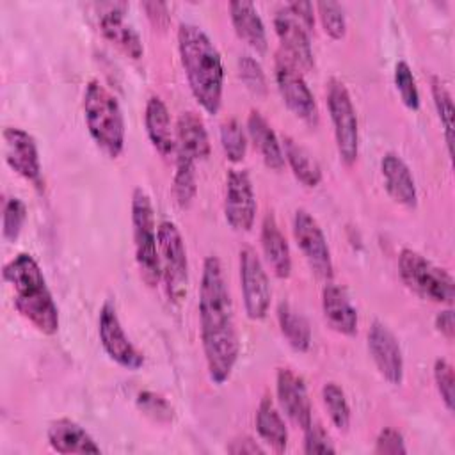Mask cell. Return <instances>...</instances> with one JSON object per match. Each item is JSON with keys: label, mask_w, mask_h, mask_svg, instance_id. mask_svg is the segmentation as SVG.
<instances>
[{"label": "cell", "mask_w": 455, "mask_h": 455, "mask_svg": "<svg viewBox=\"0 0 455 455\" xmlns=\"http://www.w3.org/2000/svg\"><path fill=\"white\" fill-rule=\"evenodd\" d=\"M197 311L208 377L213 384L222 386L229 380L238 361L240 339L224 268L215 254L203 261Z\"/></svg>", "instance_id": "cell-1"}, {"label": "cell", "mask_w": 455, "mask_h": 455, "mask_svg": "<svg viewBox=\"0 0 455 455\" xmlns=\"http://www.w3.org/2000/svg\"><path fill=\"white\" fill-rule=\"evenodd\" d=\"M178 53L192 96L204 112L217 114L224 92V66L217 46L197 25L180 23Z\"/></svg>", "instance_id": "cell-2"}, {"label": "cell", "mask_w": 455, "mask_h": 455, "mask_svg": "<svg viewBox=\"0 0 455 455\" xmlns=\"http://www.w3.org/2000/svg\"><path fill=\"white\" fill-rule=\"evenodd\" d=\"M2 275L12 288L16 311L39 332L55 334L60 323L59 307L36 258L28 252L16 254L4 265Z\"/></svg>", "instance_id": "cell-3"}, {"label": "cell", "mask_w": 455, "mask_h": 455, "mask_svg": "<svg viewBox=\"0 0 455 455\" xmlns=\"http://www.w3.org/2000/svg\"><path fill=\"white\" fill-rule=\"evenodd\" d=\"M84 117L92 140L110 158L124 149L126 124L117 98L100 82L91 80L84 91Z\"/></svg>", "instance_id": "cell-4"}, {"label": "cell", "mask_w": 455, "mask_h": 455, "mask_svg": "<svg viewBox=\"0 0 455 455\" xmlns=\"http://www.w3.org/2000/svg\"><path fill=\"white\" fill-rule=\"evenodd\" d=\"M132 235L139 274L148 286L155 288L162 279L158 226L155 220L151 197L140 187H137L132 194Z\"/></svg>", "instance_id": "cell-5"}, {"label": "cell", "mask_w": 455, "mask_h": 455, "mask_svg": "<svg viewBox=\"0 0 455 455\" xmlns=\"http://www.w3.org/2000/svg\"><path fill=\"white\" fill-rule=\"evenodd\" d=\"M398 274L403 284L421 299L451 306L455 299L453 277L434 265L414 249H402L398 254Z\"/></svg>", "instance_id": "cell-6"}, {"label": "cell", "mask_w": 455, "mask_h": 455, "mask_svg": "<svg viewBox=\"0 0 455 455\" xmlns=\"http://www.w3.org/2000/svg\"><path fill=\"white\" fill-rule=\"evenodd\" d=\"M325 100L338 155L345 165H352L359 155V123L350 92L339 78H329Z\"/></svg>", "instance_id": "cell-7"}, {"label": "cell", "mask_w": 455, "mask_h": 455, "mask_svg": "<svg viewBox=\"0 0 455 455\" xmlns=\"http://www.w3.org/2000/svg\"><path fill=\"white\" fill-rule=\"evenodd\" d=\"M158 256L167 297L178 304L187 295L188 258L183 236L178 226L171 220H162L158 224Z\"/></svg>", "instance_id": "cell-8"}, {"label": "cell", "mask_w": 455, "mask_h": 455, "mask_svg": "<svg viewBox=\"0 0 455 455\" xmlns=\"http://www.w3.org/2000/svg\"><path fill=\"white\" fill-rule=\"evenodd\" d=\"M240 290L247 318L263 320L270 309V281L261 258L251 247H242L238 252Z\"/></svg>", "instance_id": "cell-9"}, {"label": "cell", "mask_w": 455, "mask_h": 455, "mask_svg": "<svg viewBox=\"0 0 455 455\" xmlns=\"http://www.w3.org/2000/svg\"><path fill=\"white\" fill-rule=\"evenodd\" d=\"M275 84L284 105L309 126L318 124V107L300 69L284 55L275 57Z\"/></svg>", "instance_id": "cell-10"}, {"label": "cell", "mask_w": 455, "mask_h": 455, "mask_svg": "<svg viewBox=\"0 0 455 455\" xmlns=\"http://www.w3.org/2000/svg\"><path fill=\"white\" fill-rule=\"evenodd\" d=\"M293 236L313 274L325 283L331 281L334 267L325 233L318 220L304 208L295 210Z\"/></svg>", "instance_id": "cell-11"}, {"label": "cell", "mask_w": 455, "mask_h": 455, "mask_svg": "<svg viewBox=\"0 0 455 455\" xmlns=\"http://www.w3.org/2000/svg\"><path fill=\"white\" fill-rule=\"evenodd\" d=\"M98 338L105 354L121 368L135 371L144 364L142 352L126 336L116 306L107 300L100 307L98 315Z\"/></svg>", "instance_id": "cell-12"}, {"label": "cell", "mask_w": 455, "mask_h": 455, "mask_svg": "<svg viewBox=\"0 0 455 455\" xmlns=\"http://www.w3.org/2000/svg\"><path fill=\"white\" fill-rule=\"evenodd\" d=\"M256 196L247 171L229 169L226 174L224 219L235 231H251L256 220Z\"/></svg>", "instance_id": "cell-13"}, {"label": "cell", "mask_w": 455, "mask_h": 455, "mask_svg": "<svg viewBox=\"0 0 455 455\" xmlns=\"http://www.w3.org/2000/svg\"><path fill=\"white\" fill-rule=\"evenodd\" d=\"M368 352L380 377L391 386L403 380V354L395 332L382 322L375 320L368 329Z\"/></svg>", "instance_id": "cell-14"}, {"label": "cell", "mask_w": 455, "mask_h": 455, "mask_svg": "<svg viewBox=\"0 0 455 455\" xmlns=\"http://www.w3.org/2000/svg\"><path fill=\"white\" fill-rule=\"evenodd\" d=\"M2 140L7 165L23 180L41 185V160L36 139L23 128L5 126Z\"/></svg>", "instance_id": "cell-15"}, {"label": "cell", "mask_w": 455, "mask_h": 455, "mask_svg": "<svg viewBox=\"0 0 455 455\" xmlns=\"http://www.w3.org/2000/svg\"><path fill=\"white\" fill-rule=\"evenodd\" d=\"M274 28L283 44L284 55L299 68L311 69L315 64L311 39L307 28L300 23V20L283 5L274 16Z\"/></svg>", "instance_id": "cell-16"}, {"label": "cell", "mask_w": 455, "mask_h": 455, "mask_svg": "<svg viewBox=\"0 0 455 455\" xmlns=\"http://www.w3.org/2000/svg\"><path fill=\"white\" fill-rule=\"evenodd\" d=\"M275 395L283 412L302 430L313 423V409L306 382L290 368H279L275 375Z\"/></svg>", "instance_id": "cell-17"}, {"label": "cell", "mask_w": 455, "mask_h": 455, "mask_svg": "<svg viewBox=\"0 0 455 455\" xmlns=\"http://www.w3.org/2000/svg\"><path fill=\"white\" fill-rule=\"evenodd\" d=\"M322 313L334 332L341 336H354L357 332V309L343 286L327 281L322 290Z\"/></svg>", "instance_id": "cell-18"}, {"label": "cell", "mask_w": 455, "mask_h": 455, "mask_svg": "<svg viewBox=\"0 0 455 455\" xmlns=\"http://www.w3.org/2000/svg\"><path fill=\"white\" fill-rule=\"evenodd\" d=\"M380 174L384 180V187L387 194L398 203L407 208H414L418 203V188L414 176L405 164V160L389 151L380 160Z\"/></svg>", "instance_id": "cell-19"}, {"label": "cell", "mask_w": 455, "mask_h": 455, "mask_svg": "<svg viewBox=\"0 0 455 455\" xmlns=\"http://www.w3.org/2000/svg\"><path fill=\"white\" fill-rule=\"evenodd\" d=\"M124 5H110L108 11L100 14V30L105 39L116 44L123 53L132 59L144 55V44L139 32L124 20Z\"/></svg>", "instance_id": "cell-20"}, {"label": "cell", "mask_w": 455, "mask_h": 455, "mask_svg": "<svg viewBox=\"0 0 455 455\" xmlns=\"http://www.w3.org/2000/svg\"><path fill=\"white\" fill-rule=\"evenodd\" d=\"M48 444L57 453H101L92 435L69 418H59L48 425Z\"/></svg>", "instance_id": "cell-21"}, {"label": "cell", "mask_w": 455, "mask_h": 455, "mask_svg": "<svg viewBox=\"0 0 455 455\" xmlns=\"http://www.w3.org/2000/svg\"><path fill=\"white\" fill-rule=\"evenodd\" d=\"M259 240H261L263 256L270 270L274 272V275L279 279H288L291 274V252H290L288 240L284 238L272 212H268L263 217Z\"/></svg>", "instance_id": "cell-22"}, {"label": "cell", "mask_w": 455, "mask_h": 455, "mask_svg": "<svg viewBox=\"0 0 455 455\" xmlns=\"http://www.w3.org/2000/svg\"><path fill=\"white\" fill-rule=\"evenodd\" d=\"M144 126L149 142L162 156L176 153V133L171 124V114L160 96H151L144 108Z\"/></svg>", "instance_id": "cell-23"}, {"label": "cell", "mask_w": 455, "mask_h": 455, "mask_svg": "<svg viewBox=\"0 0 455 455\" xmlns=\"http://www.w3.org/2000/svg\"><path fill=\"white\" fill-rule=\"evenodd\" d=\"M247 133L254 148L258 149L265 165L272 171H281L284 167V153L283 144L270 123L258 110H251L247 117Z\"/></svg>", "instance_id": "cell-24"}, {"label": "cell", "mask_w": 455, "mask_h": 455, "mask_svg": "<svg viewBox=\"0 0 455 455\" xmlns=\"http://www.w3.org/2000/svg\"><path fill=\"white\" fill-rule=\"evenodd\" d=\"M229 18L236 36L258 53L267 52V30L265 23L252 2H231Z\"/></svg>", "instance_id": "cell-25"}, {"label": "cell", "mask_w": 455, "mask_h": 455, "mask_svg": "<svg viewBox=\"0 0 455 455\" xmlns=\"http://www.w3.org/2000/svg\"><path fill=\"white\" fill-rule=\"evenodd\" d=\"M176 149L192 156L196 162L210 156L212 146L203 119L194 112H181L176 119Z\"/></svg>", "instance_id": "cell-26"}, {"label": "cell", "mask_w": 455, "mask_h": 455, "mask_svg": "<svg viewBox=\"0 0 455 455\" xmlns=\"http://www.w3.org/2000/svg\"><path fill=\"white\" fill-rule=\"evenodd\" d=\"M256 432L259 439L274 451H284L288 446L286 423L268 396H263L256 409Z\"/></svg>", "instance_id": "cell-27"}, {"label": "cell", "mask_w": 455, "mask_h": 455, "mask_svg": "<svg viewBox=\"0 0 455 455\" xmlns=\"http://www.w3.org/2000/svg\"><path fill=\"white\" fill-rule=\"evenodd\" d=\"M284 162L290 165L293 176L304 185V187H318L322 181V167L316 162V158L297 140H293L288 135H283L281 139Z\"/></svg>", "instance_id": "cell-28"}, {"label": "cell", "mask_w": 455, "mask_h": 455, "mask_svg": "<svg viewBox=\"0 0 455 455\" xmlns=\"http://www.w3.org/2000/svg\"><path fill=\"white\" fill-rule=\"evenodd\" d=\"M277 323L281 334L288 345L297 352H307L311 347V327L309 322L300 315L290 302H279L277 306Z\"/></svg>", "instance_id": "cell-29"}, {"label": "cell", "mask_w": 455, "mask_h": 455, "mask_svg": "<svg viewBox=\"0 0 455 455\" xmlns=\"http://www.w3.org/2000/svg\"><path fill=\"white\" fill-rule=\"evenodd\" d=\"M174 176H172V196L181 208H188L197 194L196 180V160L183 151L176 149Z\"/></svg>", "instance_id": "cell-30"}, {"label": "cell", "mask_w": 455, "mask_h": 455, "mask_svg": "<svg viewBox=\"0 0 455 455\" xmlns=\"http://www.w3.org/2000/svg\"><path fill=\"white\" fill-rule=\"evenodd\" d=\"M430 92H432L437 117L443 126L444 140L448 146V155L451 156L453 155V100H451V92L448 91L444 82L435 75L430 78Z\"/></svg>", "instance_id": "cell-31"}, {"label": "cell", "mask_w": 455, "mask_h": 455, "mask_svg": "<svg viewBox=\"0 0 455 455\" xmlns=\"http://www.w3.org/2000/svg\"><path fill=\"white\" fill-rule=\"evenodd\" d=\"M322 400L325 405V411L329 414L331 423L341 430L347 432L350 427V405L347 400L345 391L336 382H325L322 387Z\"/></svg>", "instance_id": "cell-32"}, {"label": "cell", "mask_w": 455, "mask_h": 455, "mask_svg": "<svg viewBox=\"0 0 455 455\" xmlns=\"http://www.w3.org/2000/svg\"><path fill=\"white\" fill-rule=\"evenodd\" d=\"M219 135H220V146L226 158L233 164L242 162L247 153V135L243 132L242 123L236 117L226 119L220 124Z\"/></svg>", "instance_id": "cell-33"}, {"label": "cell", "mask_w": 455, "mask_h": 455, "mask_svg": "<svg viewBox=\"0 0 455 455\" xmlns=\"http://www.w3.org/2000/svg\"><path fill=\"white\" fill-rule=\"evenodd\" d=\"M135 403L144 416H148L156 423H171L174 418L172 405L167 402V398H164L155 391H149V389L140 391L137 395Z\"/></svg>", "instance_id": "cell-34"}, {"label": "cell", "mask_w": 455, "mask_h": 455, "mask_svg": "<svg viewBox=\"0 0 455 455\" xmlns=\"http://www.w3.org/2000/svg\"><path fill=\"white\" fill-rule=\"evenodd\" d=\"M393 78H395V87L400 94L402 103L409 110H418L419 108V91H418L412 69L405 60H398L395 64Z\"/></svg>", "instance_id": "cell-35"}, {"label": "cell", "mask_w": 455, "mask_h": 455, "mask_svg": "<svg viewBox=\"0 0 455 455\" xmlns=\"http://www.w3.org/2000/svg\"><path fill=\"white\" fill-rule=\"evenodd\" d=\"M27 220V206L20 197H9L2 212V236L5 242H16Z\"/></svg>", "instance_id": "cell-36"}, {"label": "cell", "mask_w": 455, "mask_h": 455, "mask_svg": "<svg viewBox=\"0 0 455 455\" xmlns=\"http://www.w3.org/2000/svg\"><path fill=\"white\" fill-rule=\"evenodd\" d=\"M316 11L325 34L336 41L343 39L347 34V20L343 7L336 2H318Z\"/></svg>", "instance_id": "cell-37"}, {"label": "cell", "mask_w": 455, "mask_h": 455, "mask_svg": "<svg viewBox=\"0 0 455 455\" xmlns=\"http://www.w3.org/2000/svg\"><path fill=\"white\" fill-rule=\"evenodd\" d=\"M434 382L437 387V393L448 411H453L455 403V377H453V366L446 359H435L434 368H432Z\"/></svg>", "instance_id": "cell-38"}, {"label": "cell", "mask_w": 455, "mask_h": 455, "mask_svg": "<svg viewBox=\"0 0 455 455\" xmlns=\"http://www.w3.org/2000/svg\"><path fill=\"white\" fill-rule=\"evenodd\" d=\"M238 76L251 92L254 94L267 92V78H265L263 68L252 55L243 53L238 57Z\"/></svg>", "instance_id": "cell-39"}, {"label": "cell", "mask_w": 455, "mask_h": 455, "mask_svg": "<svg viewBox=\"0 0 455 455\" xmlns=\"http://www.w3.org/2000/svg\"><path fill=\"white\" fill-rule=\"evenodd\" d=\"M302 450L306 455L334 453L336 446L332 444L331 437L325 434V430L318 423H311L304 430V448Z\"/></svg>", "instance_id": "cell-40"}, {"label": "cell", "mask_w": 455, "mask_h": 455, "mask_svg": "<svg viewBox=\"0 0 455 455\" xmlns=\"http://www.w3.org/2000/svg\"><path fill=\"white\" fill-rule=\"evenodd\" d=\"M373 453H377V455H402V453H407L403 435L396 428L384 427L377 434Z\"/></svg>", "instance_id": "cell-41"}, {"label": "cell", "mask_w": 455, "mask_h": 455, "mask_svg": "<svg viewBox=\"0 0 455 455\" xmlns=\"http://www.w3.org/2000/svg\"><path fill=\"white\" fill-rule=\"evenodd\" d=\"M142 9L146 11V16L153 23V27L165 28L169 25L171 16H169V9H167L165 4H162V2H144Z\"/></svg>", "instance_id": "cell-42"}, {"label": "cell", "mask_w": 455, "mask_h": 455, "mask_svg": "<svg viewBox=\"0 0 455 455\" xmlns=\"http://www.w3.org/2000/svg\"><path fill=\"white\" fill-rule=\"evenodd\" d=\"M288 9L300 20V23L307 28V32L313 30L315 27V7L311 2H291V4H286Z\"/></svg>", "instance_id": "cell-43"}, {"label": "cell", "mask_w": 455, "mask_h": 455, "mask_svg": "<svg viewBox=\"0 0 455 455\" xmlns=\"http://www.w3.org/2000/svg\"><path fill=\"white\" fill-rule=\"evenodd\" d=\"M434 325H435V329L441 332V336H444L448 341H451V339H453V336H455V318H453V309H451V307H446V309L439 311V313L435 315Z\"/></svg>", "instance_id": "cell-44"}, {"label": "cell", "mask_w": 455, "mask_h": 455, "mask_svg": "<svg viewBox=\"0 0 455 455\" xmlns=\"http://www.w3.org/2000/svg\"><path fill=\"white\" fill-rule=\"evenodd\" d=\"M228 451L235 453V455H240V453H265V448H261L251 437H238V439L231 441V444L228 446Z\"/></svg>", "instance_id": "cell-45"}]
</instances>
